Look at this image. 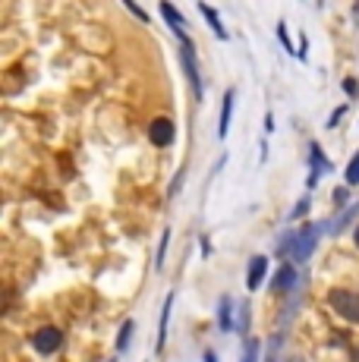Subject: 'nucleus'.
I'll list each match as a JSON object with an SVG mask.
<instances>
[{
	"label": "nucleus",
	"instance_id": "nucleus-1",
	"mask_svg": "<svg viewBox=\"0 0 359 362\" xmlns=\"http://www.w3.org/2000/svg\"><path fill=\"white\" fill-rule=\"evenodd\" d=\"M324 299H328V305L341 318L359 325V293H353V290H343V287H334V290H328V296H324Z\"/></svg>",
	"mask_w": 359,
	"mask_h": 362
},
{
	"label": "nucleus",
	"instance_id": "nucleus-2",
	"mask_svg": "<svg viewBox=\"0 0 359 362\" xmlns=\"http://www.w3.org/2000/svg\"><path fill=\"white\" fill-rule=\"evenodd\" d=\"M60 344H64V334H60V328H51V325H45V328H38L35 334H32V346H35L41 356L57 353Z\"/></svg>",
	"mask_w": 359,
	"mask_h": 362
},
{
	"label": "nucleus",
	"instance_id": "nucleus-3",
	"mask_svg": "<svg viewBox=\"0 0 359 362\" xmlns=\"http://www.w3.org/2000/svg\"><path fill=\"white\" fill-rule=\"evenodd\" d=\"M319 227L322 224H315V227H302V233H296L293 236V249H290V252H293V259L296 262H306L309 255H312V249H315V240H319Z\"/></svg>",
	"mask_w": 359,
	"mask_h": 362
},
{
	"label": "nucleus",
	"instance_id": "nucleus-4",
	"mask_svg": "<svg viewBox=\"0 0 359 362\" xmlns=\"http://www.w3.org/2000/svg\"><path fill=\"white\" fill-rule=\"evenodd\" d=\"M174 136H177V127H174V120H167V117H155V120L148 123V139H151V145H158V148H167V145L174 142Z\"/></svg>",
	"mask_w": 359,
	"mask_h": 362
},
{
	"label": "nucleus",
	"instance_id": "nucleus-5",
	"mask_svg": "<svg viewBox=\"0 0 359 362\" xmlns=\"http://www.w3.org/2000/svg\"><path fill=\"white\" fill-rule=\"evenodd\" d=\"M180 60H183V69H186V79H189L192 92H196V98L202 101V79H199V66H196V47L189 45H180Z\"/></svg>",
	"mask_w": 359,
	"mask_h": 362
},
{
	"label": "nucleus",
	"instance_id": "nucleus-6",
	"mask_svg": "<svg viewBox=\"0 0 359 362\" xmlns=\"http://www.w3.org/2000/svg\"><path fill=\"white\" fill-rule=\"evenodd\" d=\"M161 16L167 19V25L174 29V35L180 38V45H189V35H186V19L180 16L174 6H170V4H161Z\"/></svg>",
	"mask_w": 359,
	"mask_h": 362
},
{
	"label": "nucleus",
	"instance_id": "nucleus-7",
	"mask_svg": "<svg viewBox=\"0 0 359 362\" xmlns=\"http://www.w3.org/2000/svg\"><path fill=\"white\" fill-rule=\"evenodd\" d=\"M265 274H268V259L265 255H255V259L249 262V271H246V287L259 290L261 281H265Z\"/></svg>",
	"mask_w": 359,
	"mask_h": 362
},
{
	"label": "nucleus",
	"instance_id": "nucleus-8",
	"mask_svg": "<svg viewBox=\"0 0 359 362\" xmlns=\"http://www.w3.org/2000/svg\"><path fill=\"white\" fill-rule=\"evenodd\" d=\"M309 161H312V173H309V186H315L319 183V177L322 173H331V161H324L322 158V148L319 145H309Z\"/></svg>",
	"mask_w": 359,
	"mask_h": 362
},
{
	"label": "nucleus",
	"instance_id": "nucleus-9",
	"mask_svg": "<svg viewBox=\"0 0 359 362\" xmlns=\"http://www.w3.org/2000/svg\"><path fill=\"white\" fill-rule=\"evenodd\" d=\"M218 328L220 331H233V299L230 296H224L220 299V305H218Z\"/></svg>",
	"mask_w": 359,
	"mask_h": 362
},
{
	"label": "nucleus",
	"instance_id": "nucleus-10",
	"mask_svg": "<svg viewBox=\"0 0 359 362\" xmlns=\"http://www.w3.org/2000/svg\"><path fill=\"white\" fill-rule=\"evenodd\" d=\"M230 117H233V92L224 95V104H220V127H218V136L227 139V129H230Z\"/></svg>",
	"mask_w": 359,
	"mask_h": 362
},
{
	"label": "nucleus",
	"instance_id": "nucleus-11",
	"mask_svg": "<svg viewBox=\"0 0 359 362\" xmlns=\"http://www.w3.org/2000/svg\"><path fill=\"white\" fill-rule=\"evenodd\" d=\"M296 284V271L293 264H284V268L278 271V277H274V290H290Z\"/></svg>",
	"mask_w": 359,
	"mask_h": 362
},
{
	"label": "nucleus",
	"instance_id": "nucleus-12",
	"mask_svg": "<svg viewBox=\"0 0 359 362\" xmlns=\"http://www.w3.org/2000/svg\"><path fill=\"white\" fill-rule=\"evenodd\" d=\"M199 13H202V16H205V19H208V23H211V32H215V35H218V38H220V41H224V38H227V32H224V25H220L218 13H215V10H211V6H205V4H199Z\"/></svg>",
	"mask_w": 359,
	"mask_h": 362
},
{
	"label": "nucleus",
	"instance_id": "nucleus-13",
	"mask_svg": "<svg viewBox=\"0 0 359 362\" xmlns=\"http://www.w3.org/2000/svg\"><path fill=\"white\" fill-rule=\"evenodd\" d=\"M170 303H174V296L164 299L161 305V328H158V350L164 346V340H167V318H170Z\"/></svg>",
	"mask_w": 359,
	"mask_h": 362
},
{
	"label": "nucleus",
	"instance_id": "nucleus-14",
	"mask_svg": "<svg viewBox=\"0 0 359 362\" xmlns=\"http://www.w3.org/2000/svg\"><path fill=\"white\" fill-rule=\"evenodd\" d=\"M133 328H136L133 322H123L120 325V334H117V353H123L129 346V340H133Z\"/></svg>",
	"mask_w": 359,
	"mask_h": 362
},
{
	"label": "nucleus",
	"instance_id": "nucleus-15",
	"mask_svg": "<svg viewBox=\"0 0 359 362\" xmlns=\"http://www.w3.org/2000/svg\"><path fill=\"white\" fill-rule=\"evenodd\" d=\"M259 340L255 337H246V344H243V359L240 362H259Z\"/></svg>",
	"mask_w": 359,
	"mask_h": 362
},
{
	"label": "nucleus",
	"instance_id": "nucleus-16",
	"mask_svg": "<svg viewBox=\"0 0 359 362\" xmlns=\"http://www.w3.org/2000/svg\"><path fill=\"white\" fill-rule=\"evenodd\" d=\"M347 183L350 186H359V151H356V158L350 161V167H347Z\"/></svg>",
	"mask_w": 359,
	"mask_h": 362
},
{
	"label": "nucleus",
	"instance_id": "nucleus-17",
	"mask_svg": "<svg viewBox=\"0 0 359 362\" xmlns=\"http://www.w3.org/2000/svg\"><path fill=\"white\" fill-rule=\"evenodd\" d=\"M167 243H170V230H164V233H161V246H158V259H155L158 268L164 264V255H167Z\"/></svg>",
	"mask_w": 359,
	"mask_h": 362
},
{
	"label": "nucleus",
	"instance_id": "nucleus-18",
	"mask_svg": "<svg viewBox=\"0 0 359 362\" xmlns=\"http://www.w3.org/2000/svg\"><path fill=\"white\" fill-rule=\"evenodd\" d=\"M278 346H281V340L274 337L271 344H268V353H265V362H278Z\"/></svg>",
	"mask_w": 359,
	"mask_h": 362
},
{
	"label": "nucleus",
	"instance_id": "nucleus-19",
	"mask_svg": "<svg viewBox=\"0 0 359 362\" xmlns=\"http://www.w3.org/2000/svg\"><path fill=\"white\" fill-rule=\"evenodd\" d=\"M246 328H249V309L243 305V309H240V331L246 334Z\"/></svg>",
	"mask_w": 359,
	"mask_h": 362
},
{
	"label": "nucleus",
	"instance_id": "nucleus-20",
	"mask_svg": "<svg viewBox=\"0 0 359 362\" xmlns=\"http://www.w3.org/2000/svg\"><path fill=\"white\" fill-rule=\"evenodd\" d=\"M306 211H309V199H302L300 205L293 208V214H290V218H302V214H306Z\"/></svg>",
	"mask_w": 359,
	"mask_h": 362
},
{
	"label": "nucleus",
	"instance_id": "nucleus-21",
	"mask_svg": "<svg viewBox=\"0 0 359 362\" xmlns=\"http://www.w3.org/2000/svg\"><path fill=\"white\" fill-rule=\"evenodd\" d=\"M343 92H347V95H356V92H359V86H356L353 79H343Z\"/></svg>",
	"mask_w": 359,
	"mask_h": 362
},
{
	"label": "nucleus",
	"instance_id": "nucleus-22",
	"mask_svg": "<svg viewBox=\"0 0 359 362\" xmlns=\"http://www.w3.org/2000/svg\"><path fill=\"white\" fill-rule=\"evenodd\" d=\"M278 35H281V41H284V47H287V51H290V38H287V29H284V23H281V25H278Z\"/></svg>",
	"mask_w": 359,
	"mask_h": 362
},
{
	"label": "nucleus",
	"instance_id": "nucleus-23",
	"mask_svg": "<svg viewBox=\"0 0 359 362\" xmlns=\"http://www.w3.org/2000/svg\"><path fill=\"white\" fill-rule=\"evenodd\" d=\"M126 6H129V10H133L139 19H148V16H145V10H139V6H136V4H126Z\"/></svg>",
	"mask_w": 359,
	"mask_h": 362
},
{
	"label": "nucleus",
	"instance_id": "nucleus-24",
	"mask_svg": "<svg viewBox=\"0 0 359 362\" xmlns=\"http://www.w3.org/2000/svg\"><path fill=\"white\" fill-rule=\"evenodd\" d=\"M334 199H337V205H343V199H347V189H337Z\"/></svg>",
	"mask_w": 359,
	"mask_h": 362
},
{
	"label": "nucleus",
	"instance_id": "nucleus-25",
	"mask_svg": "<svg viewBox=\"0 0 359 362\" xmlns=\"http://www.w3.org/2000/svg\"><path fill=\"white\" fill-rule=\"evenodd\" d=\"M205 362H218V359H215V353H205Z\"/></svg>",
	"mask_w": 359,
	"mask_h": 362
},
{
	"label": "nucleus",
	"instance_id": "nucleus-26",
	"mask_svg": "<svg viewBox=\"0 0 359 362\" xmlns=\"http://www.w3.org/2000/svg\"><path fill=\"white\" fill-rule=\"evenodd\" d=\"M353 240H356V246H359V227H356V233H353Z\"/></svg>",
	"mask_w": 359,
	"mask_h": 362
},
{
	"label": "nucleus",
	"instance_id": "nucleus-27",
	"mask_svg": "<svg viewBox=\"0 0 359 362\" xmlns=\"http://www.w3.org/2000/svg\"><path fill=\"white\" fill-rule=\"evenodd\" d=\"M110 362H114V359H110Z\"/></svg>",
	"mask_w": 359,
	"mask_h": 362
}]
</instances>
